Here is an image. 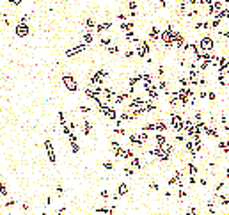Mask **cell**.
Instances as JSON below:
<instances>
[{
	"label": "cell",
	"mask_w": 229,
	"mask_h": 215,
	"mask_svg": "<svg viewBox=\"0 0 229 215\" xmlns=\"http://www.w3.org/2000/svg\"><path fill=\"white\" fill-rule=\"evenodd\" d=\"M7 2H9V5H14V7H20L23 4V0H7Z\"/></svg>",
	"instance_id": "8d00e7d4"
},
{
	"label": "cell",
	"mask_w": 229,
	"mask_h": 215,
	"mask_svg": "<svg viewBox=\"0 0 229 215\" xmlns=\"http://www.w3.org/2000/svg\"><path fill=\"white\" fill-rule=\"evenodd\" d=\"M226 7H229V2H227V5H226Z\"/></svg>",
	"instance_id": "db71d44e"
},
{
	"label": "cell",
	"mask_w": 229,
	"mask_h": 215,
	"mask_svg": "<svg viewBox=\"0 0 229 215\" xmlns=\"http://www.w3.org/2000/svg\"><path fill=\"white\" fill-rule=\"evenodd\" d=\"M101 48H107L108 45H112V38L110 36H105V38H100V43H98Z\"/></svg>",
	"instance_id": "7402d4cb"
},
{
	"label": "cell",
	"mask_w": 229,
	"mask_h": 215,
	"mask_svg": "<svg viewBox=\"0 0 229 215\" xmlns=\"http://www.w3.org/2000/svg\"><path fill=\"white\" fill-rule=\"evenodd\" d=\"M14 34L18 36V38H29V34H30V27H29V23H18L16 27H14Z\"/></svg>",
	"instance_id": "5b68a950"
},
{
	"label": "cell",
	"mask_w": 229,
	"mask_h": 215,
	"mask_svg": "<svg viewBox=\"0 0 229 215\" xmlns=\"http://www.w3.org/2000/svg\"><path fill=\"white\" fill-rule=\"evenodd\" d=\"M55 192H57L59 195H62V194H64V188H62V185H61V183L55 185Z\"/></svg>",
	"instance_id": "f35d334b"
},
{
	"label": "cell",
	"mask_w": 229,
	"mask_h": 215,
	"mask_svg": "<svg viewBox=\"0 0 229 215\" xmlns=\"http://www.w3.org/2000/svg\"><path fill=\"white\" fill-rule=\"evenodd\" d=\"M137 7H139L137 0H128V11H137Z\"/></svg>",
	"instance_id": "1f68e13d"
},
{
	"label": "cell",
	"mask_w": 229,
	"mask_h": 215,
	"mask_svg": "<svg viewBox=\"0 0 229 215\" xmlns=\"http://www.w3.org/2000/svg\"><path fill=\"white\" fill-rule=\"evenodd\" d=\"M199 173V167L196 164H192V162H188L187 164V174L188 176H196Z\"/></svg>",
	"instance_id": "ffe728a7"
},
{
	"label": "cell",
	"mask_w": 229,
	"mask_h": 215,
	"mask_svg": "<svg viewBox=\"0 0 229 215\" xmlns=\"http://www.w3.org/2000/svg\"><path fill=\"white\" fill-rule=\"evenodd\" d=\"M128 141H130V144L139 146V148H142V146H144V144L140 142V139H139V133H130V135H128Z\"/></svg>",
	"instance_id": "2e32d148"
},
{
	"label": "cell",
	"mask_w": 229,
	"mask_h": 215,
	"mask_svg": "<svg viewBox=\"0 0 229 215\" xmlns=\"http://www.w3.org/2000/svg\"><path fill=\"white\" fill-rule=\"evenodd\" d=\"M107 53H108V55H117V53H119V46L114 45V43L108 45V46H107Z\"/></svg>",
	"instance_id": "603a6c76"
},
{
	"label": "cell",
	"mask_w": 229,
	"mask_h": 215,
	"mask_svg": "<svg viewBox=\"0 0 229 215\" xmlns=\"http://www.w3.org/2000/svg\"><path fill=\"white\" fill-rule=\"evenodd\" d=\"M199 185H203V187H204V185H206V180H204V178H201V180H199Z\"/></svg>",
	"instance_id": "f5cc1de1"
},
{
	"label": "cell",
	"mask_w": 229,
	"mask_h": 215,
	"mask_svg": "<svg viewBox=\"0 0 229 215\" xmlns=\"http://www.w3.org/2000/svg\"><path fill=\"white\" fill-rule=\"evenodd\" d=\"M78 109H80V112H82L83 116H87V114H91V112H93V109H91V107H87V105H80Z\"/></svg>",
	"instance_id": "f546056e"
},
{
	"label": "cell",
	"mask_w": 229,
	"mask_h": 215,
	"mask_svg": "<svg viewBox=\"0 0 229 215\" xmlns=\"http://www.w3.org/2000/svg\"><path fill=\"white\" fill-rule=\"evenodd\" d=\"M142 130H144V132H147V133L155 132V123H147V124H144V126H142Z\"/></svg>",
	"instance_id": "4dcf8cb0"
},
{
	"label": "cell",
	"mask_w": 229,
	"mask_h": 215,
	"mask_svg": "<svg viewBox=\"0 0 229 215\" xmlns=\"http://www.w3.org/2000/svg\"><path fill=\"white\" fill-rule=\"evenodd\" d=\"M29 18H30L29 14H21V16H20V21H21V23H29Z\"/></svg>",
	"instance_id": "b9f144b4"
},
{
	"label": "cell",
	"mask_w": 229,
	"mask_h": 215,
	"mask_svg": "<svg viewBox=\"0 0 229 215\" xmlns=\"http://www.w3.org/2000/svg\"><path fill=\"white\" fill-rule=\"evenodd\" d=\"M220 25H222V20L211 18V21H210V27H211V29H220Z\"/></svg>",
	"instance_id": "4316f807"
},
{
	"label": "cell",
	"mask_w": 229,
	"mask_h": 215,
	"mask_svg": "<svg viewBox=\"0 0 229 215\" xmlns=\"http://www.w3.org/2000/svg\"><path fill=\"white\" fill-rule=\"evenodd\" d=\"M178 82H179V87H188V85H190V82H188L187 77H179Z\"/></svg>",
	"instance_id": "f1b7e54d"
},
{
	"label": "cell",
	"mask_w": 229,
	"mask_h": 215,
	"mask_svg": "<svg viewBox=\"0 0 229 215\" xmlns=\"http://www.w3.org/2000/svg\"><path fill=\"white\" fill-rule=\"evenodd\" d=\"M69 146H71V151H73L75 155L80 153V144H78V141H71V142H69Z\"/></svg>",
	"instance_id": "484cf974"
},
{
	"label": "cell",
	"mask_w": 229,
	"mask_h": 215,
	"mask_svg": "<svg viewBox=\"0 0 229 215\" xmlns=\"http://www.w3.org/2000/svg\"><path fill=\"white\" fill-rule=\"evenodd\" d=\"M155 142H156V146H164V144L167 142V137H165V133H155Z\"/></svg>",
	"instance_id": "d6986e66"
},
{
	"label": "cell",
	"mask_w": 229,
	"mask_h": 215,
	"mask_svg": "<svg viewBox=\"0 0 229 215\" xmlns=\"http://www.w3.org/2000/svg\"><path fill=\"white\" fill-rule=\"evenodd\" d=\"M21 208H23V212H29V208H30V206H29V203H23Z\"/></svg>",
	"instance_id": "f907efd6"
},
{
	"label": "cell",
	"mask_w": 229,
	"mask_h": 215,
	"mask_svg": "<svg viewBox=\"0 0 229 215\" xmlns=\"http://www.w3.org/2000/svg\"><path fill=\"white\" fill-rule=\"evenodd\" d=\"M0 194L4 195V197H7V194H9V190H7V185L4 183V180H0Z\"/></svg>",
	"instance_id": "83f0119b"
},
{
	"label": "cell",
	"mask_w": 229,
	"mask_h": 215,
	"mask_svg": "<svg viewBox=\"0 0 229 215\" xmlns=\"http://www.w3.org/2000/svg\"><path fill=\"white\" fill-rule=\"evenodd\" d=\"M187 215H197V208H188Z\"/></svg>",
	"instance_id": "bcb514c9"
},
{
	"label": "cell",
	"mask_w": 229,
	"mask_h": 215,
	"mask_svg": "<svg viewBox=\"0 0 229 215\" xmlns=\"http://www.w3.org/2000/svg\"><path fill=\"white\" fill-rule=\"evenodd\" d=\"M178 11H179L181 16L187 14V11H188V2L187 0H178Z\"/></svg>",
	"instance_id": "9a60e30c"
},
{
	"label": "cell",
	"mask_w": 229,
	"mask_h": 215,
	"mask_svg": "<svg viewBox=\"0 0 229 215\" xmlns=\"http://www.w3.org/2000/svg\"><path fill=\"white\" fill-rule=\"evenodd\" d=\"M130 98H132V94H130V92H117V94L114 96V102H112V103H115V105H123V103L128 102Z\"/></svg>",
	"instance_id": "9c48e42d"
},
{
	"label": "cell",
	"mask_w": 229,
	"mask_h": 215,
	"mask_svg": "<svg viewBox=\"0 0 229 215\" xmlns=\"http://www.w3.org/2000/svg\"><path fill=\"white\" fill-rule=\"evenodd\" d=\"M110 29H112V21H103V23H96L94 32H96V34H105V32H108Z\"/></svg>",
	"instance_id": "ba28073f"
},
{
	"label": "cell",
	"mask_w": 229,
	"mask_h": 215,
	"mask_svg": "<svg viewBox=\"0 0 229 215\" xmlns=\"http://www.w3.org/2000/svg\"><path fill=\"white\" fill-rule=\"evenodd\" d=\"M197 46L201 52H211L215 48V43H213V38H210V36H204V38H201L197 41Z\"/></svg>",
	"instance_id": "277c9868"
},
{
	"label": "cell",
	"mask_w": 229,
	"mask_h": 215,
	"mask_svg": "<svg viewBox=\"0 0 229 215\" xmlns=\"http://www.w3.org/2000/svg\"><path fill=\"white\" fill-rule=\"evenodd\" d=\"M82 43H85L87 46L91 45V43H94V32H89V30H85L82 34Z\"/></svg>",
	"instance_id": "5bb4252c"
},
{
	"label": "cell",
	"mask_w": 229,
	"mask_h": 215,
	"mask_svg": "<svg viewBox=\"0 0 229 215\" xmlns=\"http://www.w3.org/2000/svg\"><path fill=\"white\" fill-rule=\"evenodd\" d=\"M206 98H210V100L213 102V100L217 98V94H215V92H213V91H210V92H206Z\"/></svg>",
	"instance_id": "ee69618b"
},
{
	"label": "cell",
	"mask_w": 229,
	"mask_h": 215,
	"mask_svg": "<svg viewBox=\"0 0 229 215\" xmlns=\"http://www.w3.org/2000/svg\"><path fill=\"white\" fill-rule=\"evenodd\" d=\"M156 75H158V77H160V78H164V75H165V68H164V66H162V64H160V66H158V68H156Z\"/></svg>",
	"instance_id": "e575fe53"
},
{
	"label": "cell",
	"mask_w": 229,
	"mask_h": 215,
	"mask_svg": "<svg viewBox=\"0 0 229 215\" xmlns=\"http://www.w3.org/2000/svg\"><path fill=\"white\" fill-rule=\"evenodd\" d=\"M103 167L107 169V171H112V169H114V164H112L110 160H105V162H103Z\"/></svg>",
	"instance_id": "d590c367"
},
{
	"label": "cell",
	"mask_w": 229,
	"mask_h": 215,
	"mask_svg": "<svg viewBox=\"0 0 229 215\" xmlns=\"http://www.w3.org/2000/svg\"><path fill=\"white\" fill-rule=\"evenodd\" d=\"M128 162H130V167H132V169H137V171H140V169H142V162H140V156H132V158H130V160H128Z\"/></svg>",
	"instance_id": "4fadbf2b"
},
{
	"label": "cell",
	"mask_w": 229,
	"mask_h": 215,
	"mask_svg": "<svg viewBox=\"0 0 229 215\" xmlns=\"http://www.w3.org/2000/svg\"><path fill=\"white\" fill-rule=\"evenodd\" d=\"M57 215H68L66 213V208H59V210H57Z\"/></svg>",
	"instance_id": "c3c4849f"
},
{
	"label": "cell",
	"mask_w": 229,
	"mask_h": 215,
	"mask_svg": "<svg viewBox=\"0 0 229 215\" xmlns=\"http://www.w3.org/2000/svg\"><path fill=\"white\" fill-rule=\"evenodd\" d=\"M199 98H201V100H204V98H206V92L201 91V92H199Z\"/></svg>",
	"instance_id": "816d5d0a"
},
{
	"label": "cell",
	"mask_w": 229,
	"mask_h": 215,
	"mask_svg": "<svg viewBox=\"0 0 229 215\" xmlns=\"http://www.w3.org/2000/svg\"><path fill=\"white\" fill-rule=\"evenodd\" d=\"M62 84H64V87H66L69 92H76L78 91V82H76V78H75L73 75H69V73H64L62 75Z\"/></svg>",
	"instance_id": "7a4b0ae2"
},
{
	"label": "cell",
	"mask_w": 229,
	"mask_h": 215,
	"mask_svg": "<svg viewBox=\"0 0 229 215\" xmlns=\"http://www.w3.org/2000/svg\"><path fill=\"white\" fill-rule=\"evenodd\" d=\"M167 130H169V124L165 121H162V119L155 121V133H165Z\"/></svg>",
	"instance_id": "8fae6325"
},
{
	"label": "cell",
	"mask_w": 229,
	"mask_h": 215,
	"mask_svg": "<svg viewBox=\"0 0 229 215\" xmlns=\"http://www.w3.org/2000/svg\"><path fill=\"white\" fill-rule=\"evenodd\" d=\"M100 195H101L103 199H108V197H110V192H108V190H101V192H100Z\"/></svg>",
	"instance_id": "7bdbcfd3"
},
{
	"label": "cell",
	"mask_w": 229,
	"mask_h": 215,
	"mask_svg": "<svg viewBox=\"0 0 229 215\" xmlns=\"http://www.w3.org/2000/svg\"><path fill=\"white\" fill-rule=\"evenodd\" d=\"M135 46H137L135 48V55L137 57H140V59H142V57H147V55L151 53V41H142V39H140Z\"/></svg>",
	"instance_id": "6da1fadb"
},
{
	"label": "cell",
	"mask_w": 229,
	"mask_h": 215,
	"mask_svg": "<svg viewBox=\"0 0 229 215\" xmlns=\"http://www.w3.org/2000/svg\"><path fill=\"white\" fill-rule=\"evenodd\" d=\"M16 205V199H7L5 201V208H11V206H14Z\"/></svg>",
	"instance_id": "ab89813d"
},
{
	"label": "cell",
	"mask_w": 229,
	"mask_h": 215,
	"mask_svg": "<svg viewBox=\"0 0 229 215\" xmlns=\"http://www.w3.org/2000/svg\"><path fill=\"white\" fill-rule=\"evenodd\" d=\"M87 48V45L85 43H80V45H76L73 48H69V50H66V57H75V55H78V53H82L83 50Z\"/></svg>",
	"instance_id": "52a82bcc"
},
{
	"label": "cell",
	"mask_w": 229,
	"mask_h": 215,
	"mask_svg": "<svg viewBox=\"0 0 229 215\" xmlns=\"http://www.w3.org/2000/svg\"><path fill=\"white\" fill-rule=\"evenodd\" d=\"M117 194L119 195H126L128 194V185L126 183H119L117 185Z\"/></svg>",
	"instance_id": "d4e9b609"
},
{
	"label": "cell",
	"mask_w": 229,
	"mask_h": 215,
	"mask_svg": "<svg viewBox=\"0 0 229 215\" xmlns=\"http://www.w3.org/2000/svg\"><path fill=\"white\" fill-rule=\"evenodd\" d=\"M149 188H151V190H155V192H158V190H160V185H158V183H151V185H149Z\"/></svg>",
	"instance_id": "f6af8a7d"
},
{
	"label": "cell",
	"mask_w": 229,
	"mask_h": 215,
	"mask_svg": "<svg viewBox=\"0 0 229 215\" xmlns=\"http://www.w3.org/2000/svg\"><path fill=\"white\" fill-rule=\"evenodd\" d=\"M160 32H162V29H158L156 25H153V27L149 29V41L151 43L160 41Z\"/></svg>",
	"instance_id": "30bf717a"
},
{
	"label": "cell",
	"mask_w": 229,
	"mask_h": 215,
	"mask_svg": "<svg viewBox=\"0 0 229 215\" xmlns=\"http://www.w3.org/2000/svg\"><path fill=\"white\" fill-rule=\"evenodd\" d=\"M114 133H115V135H126L128 132H126L123 126H115V128H114Z\"/></svg>",
	"instance_id": "d6a6232c"
},
{
	"label": "cell",
	"mask_w": 229,
	"mask_h": 215,
	"mask_svg": "<svg viewBox=\"0 0 229 215\" xmlns=\"http://www.w3.org/2000/svg\"><path fill=\"white\" fill-rule=\"evenodd\" d=\"M83 25H85V30L89 32H94V27H96V21H94V18H85V21H83Z\"/></svg>",
	"instance_id": "ac0fdd59"
},
{
	"label": "cell",
	"mask_w": 229,
	"mask_h": 215,
	"mask_svg": "<svg viewBox=\"0 0 229 215\" xmlns=\"http://www.w3.org/2000/svg\"><path fill=\"white\" fill-rule=\"evenodd\" d=\"M194 29H197V30H210L211 27H210V21H197V23H194Z\"/></svg>",
	"instance_id": "44dd1931"
},
{
	"label": "cell",
	"mask_w": 229,
	"mask_h": 215,
	"mask_svg": "<svg viewBox=\"0 0 229 215\" xmlns=\"http://www.w3.org/2000/svg\"><path fill=\"white\" fill-rule=\"evenodd\" d=\"M171 128L174 130V132H183V116L179 112H171Z\"/></svg>",
	"instance_id": "3957f363"
},
{
	"label": "cell",
	"mask_w": 229,
	"mask_h": 215,
	"mask_svg": "<svg viewBox=\"0 0 229 215\" xmlns=\"http://www.w3.org/2000/svg\"><path fill=\"white\" fill-rule=\"evenodd\" d=\"M133 55H135V52H133V50H126V52H125V57H126V59H132Z\"/></svg>",
	"instance_id": "60d3db41"
},
{
	"label": "cell",
	"mask_w": 229,
	"mask_h": 215,
	"mask_svg": "<svg viewBox=\"0 0 229 215\" xmlns=\"http://www.w3.org/2000/svg\"><path fill=\"white\" fill-rule=\"evenodd\" d=\"M117 20L119 21H126L128 20V13H119V14H117Z\"/></svg>",
	"instance_id": "74e56055"
},
{
	"label": "cell",
	"mask_w": 229,
	"mask_h": 215,
	"mask_svg": "<svg viewBox=\"0 0 229 215\" xmlns=\"http://www.w3.org/2000/svg\"><path fill=\"white\" fill-rule=\"evenodd\" d=\"M82 132H83V135H91V132H93V123H91L89 119H83Z\"/></svg>",
	"instance_id": "e0dca14e"
},
{
	"label": "cell",
	"mask_w": 229,
	"mask_h": 215,
	"mask_svg": "<svg viewBox=\"0 0 229 215\" xmlns=\"http://www.w3.org/2000/svg\"><path fill=\"white\" fill-rule=\"evenodd\" d=\"M201 14V11H199V7H192V9H188L187 11V18H196V16H199Z\"/></svg>",
	"instance_id": "cb8c5ba5"
},
{
	"label": "cell",
	"mask_w": 229,
	"mask_h": 215,
	"mask_svg": "<svg viewBox=\"0 0 229 215\" xmlns=\"http://www.w3.org/2000/svg\"><path fill=\"white\" fill-rule=\"evenodd\" d=\"M123 173H125V176H133V174H135V171H133L130 165H126L125 169H123Z\"/></svg>",
	"instance_id": "836d02e7"
},
{
	"label": "cell",
	"mask_w": 229,
	"mask_h": 215,
	"mask_svg": "<svg viewBox=\"0 0 229 215\" xmlns=\"http://www.w3.org/2000/svg\"><path fill=\"white\" fill-rule=\"evenodd\" d=\"M158 5H160V7H167V2L165 0H158Z\"/></svg>",
	"instance_id": "681fc988"
},
{
	"label": "cell",
	"mask_w": 229,
	"mask_h": 215,
	"mask_svg": "<svg viewBox=\"0 0 229 215\" xmlns=\"http://www.w3.org/2000/svg\"><path fill=\"white\" fill-rule=\"evenodd\" d=\"M44 149H46V155H48L50 164H55V162H57V156H55V149H53V144H52L50 139L44 141Z\"/></svg>",
	"instance_id": "8992f818"
},
{
	"label": "cell",
	"mask_w": 229,
	"mask_h": 215,
	"mask_svg": "<svg viewBox=\"0 0 229 215\" xmlns=\"http://www.w3.org/2000/svg\"><path fill=\"white\" fill-rule=\"evenodd\" d=\"M44 205H46V206L52 205V195H46V197H44Z\"/></svg>",
	"instance_id": "7dc6e473"
},
{
	"label": "cell",
	"mask_w": 229,
	"mask_h": 215,
	"mask_svg": "<svg viewBox=\"0 0 229 215\" xmlns=\"http://www.w3.org/2000/svg\"><path fill=\"white\" fill-rule=\"evenodd\" d=\"M119 29L123 32H130L135 29V21L133 20H126V21H121V25H119Z\"/></svg>",
	"instance_id": "7c38bea8"
}]
</instances>
